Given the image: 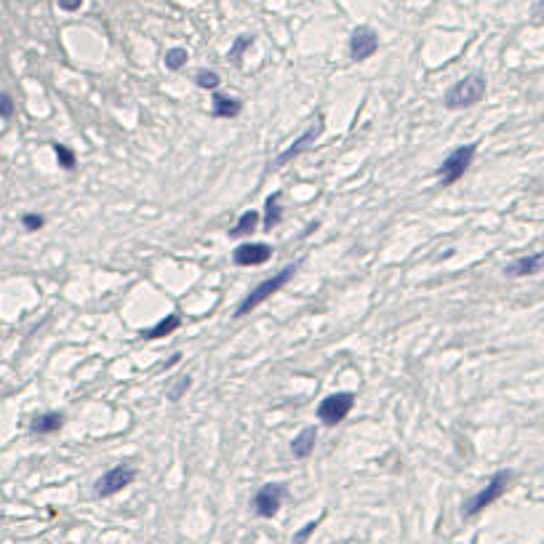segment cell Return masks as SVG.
Instances as JSON below:
<instances>
[{
    "label": "cell",
    "mask_w": 544,
    "mask_h": 544,
    "mask_svg": "<svg viewBox=\"0 0 544 544\" xmlns=\"http://www.w3.org/2000/svg\"><path fill=\"white\" fill-rule=\"evenodd\" d=\"M485 97V75L483 72H470L467 78L456 81L443 97V104L448 110H467L475 107Z\"/></svg>",
    "instance_id": "obj_1"
},
{
    "label": "cell",
    "mask_w": 544,
    "mask_h": 544,
    "mask_svg": "<svg viewBox=\"0 0 544 544\" xmlns=\"http://www.w3.org/2000/svg\"><path fill=\"white\" fill-rule=\"evenodd\" d=\"M296 267L299 264H288V267H283L281 272H275L272 278H267V281H262L256 288H251V294H245L243 296V302L238 304V310H235V318H243V315H248L251 310H256L262 302H267L272 294H278L285 283L291 281L294 275H296Z\"/></svg>",
    "instance_id": "obj_2"
},
{
    "label": "cell",
    "mask_w": 544,
    "mask_h": 544,
    "mask_svg": "<svg viewBox=\"0 0 544 544\" xmlns=\"http://www.w3.org/2000/svg\"><path fill=\"white\" fill-rule=\"evenodd\" d=\"M510 481H512V472L510 470H499L491 481H488V485L485 488H481L470 502L462 507V515L464 518H475L478 512H483L488 504H494L499 496H502L504 491H507V485H510Z\"/></svg>",
    "instance_id": "obj_3"
},
{
    "label": "cell",
    "mask_w": 544,
    "mask_h": 544,
    "mask_svg": "<svg viewBox=\"0 0 544 544\" xmlns=\"http://www.w3.org/2000/svg\"><path fill=\"white\" fill-rule=\"evenodd\" d=\"M475 144H462V147H456L454 152H448V158L441 163V168H438V179L443 187H451V184H456V181L462 179L464 174H467V168L472 165V158H475Z\"/></svg>",
    "instance_id": "obj_4"
},
{
    "label": "cell",
    "mask_w": 544,
    "mask_h": 544,
    "mask_svg": "<svg viewBox=\"0 0 544 544\" xmlns=\"http://www.w3.org/2000/svg\"><path fill=\"white\" fill-rule=\"evenodd\" d=\"M134 481H137V470H134L131 464H118V467L107 470L99 481H97L94 494H97L99 499H107V496L121 494L123 488H125V485H131Z\"/></svg>",
    "instance_id": "obj_5"
},
{
    "label": "cell",
    "mask_w": 544,
    "mask_h": 544,
    "mask_svg": "<svg viewBox=\"0 0 544 544\" xmlns=\"http://www.w3.org/2000/svg\"><path fill=\"white\" fill-rule=\"evenodd\" d=\"M355 405V395L352 392H334L328 398H323L321 405H318V419L328 427H336L339 422H344L350 416Z\"/></svg>",
    "instance_id": "obj_6"
},
{
    "label": "cell",
    "mask_w": 544,
    "mask_h": 544,
    "mask_svg": "<svg viewBox=\"0 0 544 544\" xmlns=\"http://www.w3.org/2000/svg\"><path fill=\"white\" fill-rule=\"evenodd\" d=\"M321 134H323V115H318L315 121L310 123V128L304 131V134H302V137H299V139L294 141V144H291L288 150H283L281 155H278L275 161L270 163V168H267V171H278V168H283L285 163H291V161H294V158H299L302 152H307V150H310V147H312L315 141L321 139Z\"/></svg>",
    "instance_id": "obj_7"
},
{
    "label": "cell",
    "mask_w": 544,
    "mask_h": 544,
    "mask_svg": "<svg viewBox=\"0 0 544 544\" xmlns=\"http://www.w3.org/2000/svg\"><path fill=\"white\" fill-rule=\"evenodd\" d=\"M283 496H285V488L281 483H264L254 496V512L259 518H275L283 504Z\"/></svg>",
    "instance_id": "obj_8"
},
{
    "label": "cell",
    "mask_w": 544,
    "mask_h": 544,
    "mask_svg": "<svg viewBox=\"0 0 544 544\" xmlns=\"http://www.w3.org/2000/svg\"><path fill=\"white\" fill-rule=\"evenodd\" d=\"M376 51H379V35H376V30H371V27H358V30L350 35V57H352V61L371 59Z\"/></svg>",
    "instance_id": "obj_9"
},
{
    "label": "cell",
    "mask_w": 544,
    "mask_h": 544,
    "mask_svg": "<svg viewBox=\"0 0 544 544\" xmlns=\"http://www.w3.org/2000/svg\"><path fill=\"white\" fill-rule=\"evenodd\" d=\"M272 248L267 243H243L232 251V262L238 267H259V264L270 262Z\"/></svg>",
    "instance_id": "obj_10"
},
{
    "label": "cell",
    "mask_w": 544,
    "mask_h": 544,
    "mask_svg": "<svg viewBox=\"0 0 544 544\" xmlns=\"http://www.w3.org/2000/svg\"><path fill=\"white\" fill-rule=\"evenodd\" d=\"M544 272V251L539 254H528V256H518L504 267L507 278H528V275H539Z\"/></svg>",
    "instance_id": "obj_11"
},
{
    "label": "cell",
    "mask_w": 544,
    "mask_h": 544,
    "mask_svg": "<svg viewBox=\"0 0 544 544\" xmlns=\"http://www.w3.org/2000/svg\"><path fill=\"white\" fill-rule=\"evenodd\" d=\"M315 443H318V427H304L302 432L291 441V454L296 459H307V456H312Z\"/></svg>",
    "instance_id": "obj_12"
},
{
    "label": "cell",
    "mask_w": 544,
    "mask_h": 544,
    "mask_svg": "<svg viewBox=\"0 0 544 544\" xmlns=\"http://www.w3.org/2000/svg\"><path fill=\"white\" fill-rule=\"evenodd\" d=\"M61 424H64V414L48 411V414H41V416H35L30 422V432L32 435H54V432L61 430Z\"/></svg>",
    "instance_id": "obj_13"
},
{
    "label": "cell",
    "mask_w": 544,
    "mask_h": 544,
    "mask_svg": "<svg viewBox=\"0 0 544 544\" xmlns=\"http://www.w3.org/2000/svg\"><path fill=\"white\" fill-rule=\"evenodd\" d=\"M243 110V104L235 97H224V94H214V101H211V112L214 118H238Z\"/></svg>",
    "instance_id": "obj_14"
},
{
    "label": "cell",
    "mask_w": 544,
    "mask_h": 544,
    "mask_svg": "<svg viewBox=\"0 0 544 544\" xmlns=\"http://www.w3.org/2000/svg\"><path fill=\"white\" fill-rule=\"evenodd\" d=\"M181 325V318L179 315H165L161 323H155L152 328H147V331H141V336L144 339H163V336H168V334H174L177 328Z\"/></svg>",
    "instance_id": "obj_15"
},
{
    "label": "cell",
    "mask_w": 544,
    "mask_h": 544,
    "mask_svg": "<svg viewBox=\"0 0 544 544\" xmlns=\"http://www.w3.org/2000/svg\"><path fill=\"white\" fill-rule=\"evenodd\" d=\"M283 219V211H281V192H272L267 203H264V230H272V227H278Z\"/></svg>",
    "instance_id": "obj_16"
},
{
    "label": "cell",
    "mask_w": 544,
    "mask_h": 544,
    "mask_svg": "<svg viewBox=\"0 0 544 544\" xmlns=\"http://www.w3.org/2000/svg\"><path fill=\"white\" fill-rule=\"evenodd\" d=\"M256 224H259V214L251 208V211H243L241 219L235 222V227L230 230V235L232 238H241V235H248V232H254L256 230Z\"/></svg>",
    "instance_id": "obj_17"
},
{
    "label": "cell",
    "mask_w": 544,
    "mask_h": 544,
    "mask_svg": "<svg viewBox=\"0 0 544 544\" xmlns=\"http://www.w3.org/2000/svg\"><path fill=\"white\" fill-rule=\"evenodd\" d=\"M54 147V152H57V161H59V165L64 168V171H72L75 165H78V158H75V152L67 147V144H59V141H54L51 144Z\"/></svg>",
    "instance_id": "obj_18"
},
{
    "label": "cell",
    "mask_w": 544,
    "mask_h": 544,
    "mask_svg": "<svg viewBox=\"0 0 544 544\" xmlns=\"http://www.w3.org/2000/svg\"><path fill=\"white\" fill-rule=\"evenodd\" d=\"M187 59H190V54H187V48H179V46H177V48H168V51H165V67H168V70H181V67H184V64H187Z\"/></svg>",
    "instance_id": "obj_19"
},
{
    "label": "cell",
    "mask_w": 544,
    "mask_h": 544,
    "mask_svg": "<svg viewBox=\"0 0 544 544\" xmlns=\"http://www.w3.org/2000/svg\"><path fill=\"white\" fill-rule=\"evenodd\" d=\"M195 83H198L201 88H208V91H214V88H219V83H222V75H219V72H214V70H198V75H195Z\"/></svg>",
    "instance_id": "obj_20"
},
{
    "label": "cell",
    "mask_w": 544,
    "mask_h": 544,
    "mask_svg": "<svg viewBox=\"0 0 544 544\" xmlns=\"http://www.w3.org/2000/svg\"><path fill=\"white\" fill-rule=\"evenodd\" d=\"M254 46V35H241L238 41L232 43V48H230V59L235 61V64H241V57Z\"/></svg>",
    "instance_id": "obj_21"
},
{
    "label": "cell",
    "mask_w": 544,
    "mask_h": 544,
    "mask_svg": "<svg viewBox=\"0 0 544 544\" xmlns=\"http://www.w3.org/2000/svg\"><path fill=\"white\" fill-rule=\"evenodd\" d=\"M43 224H46V219H43L41 214H24L21 216V227L27 232H38V230H43Z\"/></svg>",
    "instance_id": "obj_22"
},
{
    "label": "cell",
    "mask_w": 544,
    "mask_h": 544,
    "mask_svg": "<svg viewBox=\"0 0 544 544\" xmlns=\"http://www.w3.org/2000/svg\"><path fill=\"white\" fill-rule=\"evenodd\" d=\"M14 110H17V107H14V99H11L6 91H0V118H3V121L14 118Z\"/></svg>",
    "instance_id": "obj_23"
},
{
    "label": "cell",
    "mask_w": 544,
    "mask_h": 544,
    "mask_svg": "<svg viewBox=\"0 0 544 544\" xmlns=\"http://www.w3.org/2000/svg\"><path fill=\"white\" fill-rule=\"evenodd\" d=\"M318 523H321V521H310L307 525H302V528H299V531L294 534V542H291V544H307L310 534H312V531L318 528Z\"/></svg>",
    "instance_id": "obj_24"
},
{
    "label": "cell",
    "mask_w": 544,
    "mask_h": 544,
    "mask_svg": "<svg viewBox=\"0 0 544 544\" xmlns=\"http://www.w3.org/2000/svg\"><path fill=\"white\" fill-rule=\"evenodd\" d=\"M190 387H192V376H181L179 384H177V387L168 392V401H179V398L184 395V392H187V390H190Z\"/></svg>",
    "instance_id": "obj_25"
},
{
    "label": "cell",
    "mask_w": 544,
    "mask_h": 544,
    "mask_svg": "<svg viewBox=\"0 0 544 544\" xmlns=\"http://www.w3.org/2000/svg\"><path fill=\"white\" fill-rule=\"evenodd\" d=\"M83 0H59L61 11H81Z\"/></svg>",
    "instance_id": "obj_26"
},
{
    "label": "cell",
    "mask_w": 544,
    "mask_h": 544,
    "mask_svg": "<svg viewBox=\"0 0 544 544\" xmlns=\"http://www.w3.org/2000/svg\"><path fill=\"white\" fill-rule=\"evenodd\" d=\"M534 17H536V19H544V0H539V3L534 6Z\"/></svg>",
    "instance_id": "obj_27"
},
{
    "label": "cell",
    "mask_w": 544,
    "mask_h": 544,
    "mask_svg": "<svg viewBox=\"0 0 544 544\" xmlns=\"http://www.w3.org/2000/svg\"><path fill=\"white\" fill-rule=\"evenodd\" d=\"M472 544H478V542H475V539H472Z\"/></svg>",
    "instance_id": "obj_28"
}]
</instances>
